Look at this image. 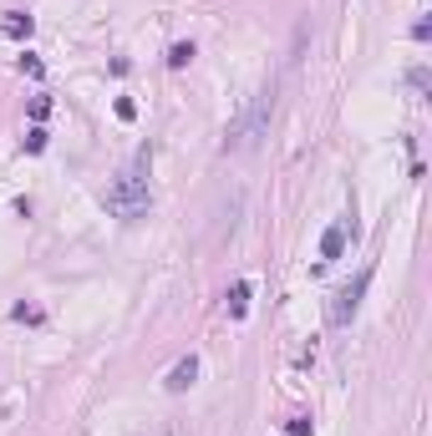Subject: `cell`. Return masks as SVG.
Instances as JSON below:
<instances>
[{
	"instance_id": "cell-13",
	"label": "cell",
	"mask_w": 432,
	"mask_h": 436,
	"mask_svg": "<svg viewBox=\"0 0 432 436\" xmlns=\"http://www.w3.org/2000/svg\"><path fill=\"white\" fill-rule=\"evenodd\" d=\"M117 117L133 122V117H138V102H133V97H117Z\"/></svg>"
},
{
	"instance_id": "cell-5",
	"label": "cell",
	"mask_w": 432,
	"mask_h": 436,
	"mask_svg": "<svg viewBox=\"0 0 432 436\" xmlns=\"http://www.w3.org/2000/svg\"><path fill=\"white\" fill-rule=\"evenodd\" d=\"M346 234H351L346 224H331V229L321 234V264H331V259H341V254H346Z\"/></svg>"
},
{
	"instance_id": "cell-14",
	"label": "cell",
	"mask_w": 432,
	"mask_h": 436,
	"mask_svg": "<svg viewBox=\"0 0 432 436\" xmlns=\"http://www.w3.org/2000/svg\"><path fill=\"white\" fill-rule=\"evenodd\" d=\"M21 71H31V76H41L46 67H41V56H31V51H26V56H21Z\"/></svg>"
},
{
	"instance_id": "cell-12",
	"label": "cell",
	"mask_w": 432,
	"mask_h": 436,
	"mask_svg": "<svg viewBox=\"0 0 432 436\" xmlns=\"http://www.w3.org/2000/svg\"><path fill=\"white\" fill-rule=\"evenodd\" d=\"M285 431H290V436H316V426H311V416H295V421H290Z\"/></svg>"
},
{
	"instance_id": "cell-11",
	"label": "cell",
	"mask_w": 432,
	"mask_h": 436,
	"mask_svg": "<svg viewBox=\"0 0 432 436\" xmlns=\"http://www.w3.org/2000/svg\"><path fill=\"white\" fill-rule=\"evenodd\" d=\"M11 315H16V320H26V325H41V309H36V304H16Z\"/></svg>"
},
{
	"instance_id": "cell-9",
	"label": "cell",
	"mask_w": 432,
	"mask_h": 436,
	"mask_svg": "<svg viewBox=\"0 0 432 436\" xmlns=\"http://www.w3.org/2000/svg\"><path fill=\"white\" fill-rule=\"evenodd\" d=\"M21 147H26V152H46V127H31Z\"/></svg>"
},
{
	"instance_id": "cell-4",
	"label": "cell",
	"mask_w": 432,
	"mask_h": 436,
	"mask_svg": "<svg viewBox=\"0 0 432 436\" xmlns=\"http://www.w3.org/2000/svg\"><path fill=\"white\" fill-rule=\"evenodd\" d=\"M194 381H199V355H183V360L168 370V381H163V386H168L173 396H183V391H189Z\"/></svg>"
},
{
	"instance_id": "cell-6",
	"label": "cell",
	"mask_w": 432,
	"mask_h": 436,
	"mask_svg": "<svg viewBox=\"0 0 432 436\" xmlns=\"http://www.w3.org/2000/svg\"><path fill=\"white\" fill-rule=\"evenodd\" d=\"M0 30H6L11 41H26L31 30H36V21H31V16H21V11H6V21H0Z\"/></svg>"
},
{
	"instance_id": "cell-2",
	"label": "cell",
	"mask_w": 432,
	"mask_h": 436,
	"mask_svg": "<svg viewBox=\"0 0 432 436\" xmlns=\"http://www.w3.org/2000/svg\"><path fill=\"white\" fill-rule=\"evenodd\" d=\"M270 112H275V91H255L250 107H244V112H239V122L229 127L224 152H250V147H260V137L270 132Z\"/></svg>"
},
{
	"instance_id": "cell-8",
	"label": "cell",
	"mask_w": 432,
	"mask_h": 436,
	"mask_svg": "<svg viewBox=\"0 0 432 436\" xmlns=\"http://www.w3.org/2000/svg\"><path fill=\"white\" fill-rule=\"evenodd\" d=\"M194 56H199V51H194V41H173V46H168V67H173V71H183Z\"/></svg>"
},
{
	"instance_id": "cell-3",
	"label": "cell",
	"mask_w": 432,
	"mask_h": 436,
	"mask_svg": "<svg viewBox=\"0 0 432 436\" xmlns=\"http://www.w3.org/2000/svg\"><path fill=\"white\" fill-rule=\"evenodd\" d=\"M366 285H372V269H361V274L351 279V285H341V289H336V299H331V325H351V320H356Z\"/></svg>"
},
{
	"instance_id": "cell-10",
	"label": "cell",
	"mask_w": 432,
	"mask_h": 436,
	"mask_svg": "<svg viewBox=\"0 0 432 436\" xmlns=\"http://www.w3.org/2000/svg\"><path fill=\"white\" fill-rule=\"evenodd\" d=\"M51 117V97H31V122H46Z\"/></svg>"
},
{
	"instance_id": "cell-1",
	"label": "cell",
	"mask_w": 432,
	"mask_h": 436,
	"mask_svg": "<svg viewBox=\"0 0 432 436\" xmlns=\"http://www.w3.org/2000/svg\"><path fill=\"white\" fill-rule=\"evenodd\" d=\"M148 152H138V163L128 168V173H117V183L107 188V213H117V218H128V224H138V218H148V208H153V193H148Z\"/></svg>"
},
{
	"instance_id": "cell-7",
	"label": "cell",
	"mask_w": 432,
	"mask_h": 436,
	"mask_svg": "<svg viewBox=\"0 0 432 436\" xmlns=\"http://www.w3.org/2000/svg\"><path fill=\"white\" fill-rule=\"evenodd\" d=\"M229 315L234 320L250 315V285H244V279H239V285H229Z\"/></svg>"
}]
</instances>
